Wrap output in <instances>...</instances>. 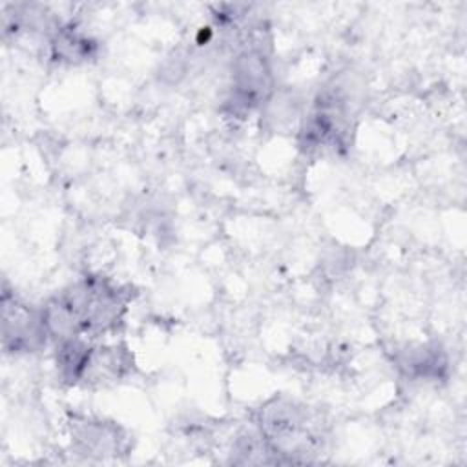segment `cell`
I'll return each instance as SVG.
<instances>
[{
	"instance_id": "1",
	"label": "cell",
	"mask_w": 467,
	"mask_h": 467,
	"mask_svg": "<svg viewBox=\"0 0 467 467\" xmlns=\"http://www.w3.org/2000/svg\"><path fill=\"white\" fill-rule=\"evenodd\" d=\"M128 305L124 288L97 275H86L69 285L42 306L49 336L57 339L75 336H102L122 323Z\"/></svg>"
},
{
	"instance_id": "2",
	"label": "cell",
	"mask_w": 467,
	"mask_h": 467,
	"mask_svg": "<svg viewBox=\"0 0 467 467\" xmlns=\"http://www.w3.org/2000/svg\"><path fill=\"white\" fill-rule=\"evenodd\" d=\"M263 443L279 454H314L323 441L321 420L303 403L277 398L259 410Z\"/></svg>"
},
{
	"instance_id": "3",
	"label": "cell",
	"mask_w": 467,
	"mask_h": 467,
	"mask_svg": "<svg viewBox=\"0 0 467 467\" xmlns=\"http://www.w3.org/2000/svg\"><path fill=\"white\" fill-rule=\"evenodd\" d=\"M272 89V75L268 58L263 49L250 46L243 49L232 69V86L228 104L235 113H246L268 99Z\"/></svg>"
},
{
	"instance_id": "4",
	"label": "cell",
	"mask_w": 467,
	"mask_h": 467,
	"mask_svg": "<svg viewBox=\"0 0 467 467\" xmlns=\"http://www.w3.org/2000/svg\"><path fill=\"white\" fill-rule=\"evenodd\" d=\"M4 348L7 352H35L46 345L49 336L42 308L35 310L29 305L4 294Z\"/></svg>"
},
{
	"instance_id": "5",
	"label": "cell",
	"mask_w": 467,
	"mask_h": 467,
	"mask_svg": "<svg viewBox=\"0 0 467 467\" xmlns=\"http://www.w3.org/2000/svg\"><path fill=\"white\" fill-rule=\"evenodd\" d=\"M73 438L84 452L91 454H113L124 440L117 425L89 418L73 423Z\"/></svg>"
},
{
	"instance_id": "6",
	"label": "cell",
	"mask_w": 467,
	"mask_h": 467,
	"mask_svg": "<svg viewBox=\"0 0 467 467\" xmlns=\"http://www.w3.org/2000/svg\"><path fill=\"white\" fill-rule=\"evenodd\" d=\"M91 350L93 347L88 345V341H84L80 336L58 339L55 363H57L60 379H64L67 385H75L82 381Z\"/></svg>"
},
{
	"instance_id": "7",
	"label": "cell",
	"mask_w": 467,
	"mask_h": 467,
	"mask_svg": "<svg viewBox=\"0 0 467 467\" xmlns=\"http://www.w3.org/2000/svg\"><path fill=\"white\" fill-rule=\"evenodd\" d=\"M131 365V358L124 347H93L88 367L84 370V381H108L126 374Z\"/></svg>"
},
{
	"instance_id": "8",
	"label": "cell",
	"mask_w": 467,
	"mask_h": 467,
	"mask_svg": "<svg viewBox=\"0 0 467 467\" xmlns=\"http://www.w3.org/2000/svg\"><path fill=\"white\" fill-rule=\"evenodd\" d=\"M51 57L60 62L77 64L91 57L95 44L82 33H78L73 26L57 27L51 36Z\"/></svg>"
}]
</instances>
